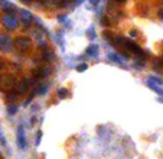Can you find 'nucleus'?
Wrapping results in <instances>:
<instances>
[{
    "instance_id": "1",
    "label": "nucleus",
    "mask_w": 163,
    "mask_h": 159,
    "mask_svg": "<svg viewBox=\"0 0 163 159\" xmlns=\"http://www.w3.org/2000/svg\"><path fill=\"white\" fill-rule=\"evenodd\" d=\"M17 85V80L10 74H4L0 75V90L1 91H13Z\"/></svg>"
},
{
    "instance_id": "2",
    "label": "nucleus",
    "mask_w": 163,
    "mask_h": 159,
    "mask_svg": "<svg viewBox=\"0 0 163 159\" xmlns=\"http://www.w3.org/2000/svg\"><path fill=\"white\" fill-rule=\"evenodd\" d=\"M15 49V39L7 34H0V52L12 54Z\"/></svg>"
},
{
    "instance_id": "3",
    "label": "nucleus",
    "mask_w": 163,
    "mask_h": 159,
    "mask_svg": "<svg viewBox=\"0 0 163 159\" xmlns=\"http://www.w3.org/2000/svg\"><path fill=\"white\" fill-rule=\"evenodd\" d=\"M15 48L20 54H28L32 49V39L29 36H17L15 39Z\"/></svg>"
},
{
    "instance_id": "4",
    "label": "nucleus",
    "mask_w": 163,
    "mask_h": 159,
    "mask_svg": "<svg viewBox=\"0 0 163 159\" xmlns=\"http://www.w3.org/2000/svg\"><path fill=\"white\" fill-rule=\"evenodd\" d=\"M1 25L4 26L7 31H16L17 28H19V19H17L15 15H3L1 16Z\"/></svg>"
},
{
    "instance_id": "5",
    "label": "nucleus",
    "mask_w": 163,
    "mask_h": 159,
    "mask_svg": "<svg viewBox=\"0 0 163 159\" xmlns=\"http://www.w3.org/2000/svg\"><path fill=\"white\" fill-rule=\"evenodd\" d=\"M16 143H17V148L20 151H25L28 148V142H26V130H25L23 125H19L17 126V130H16Z\"/></svg>"
},
{
    "instance_id": "6",
    "label": "nucleus",
    "mask_w": 163,
    "mask_h": 159,
    "mask_svg": "<svg viewBox=\"0 0 163 159\" xmlns=\"http://www.w3.org/2000/svg\"><path fill=\"white\" fill-rule=\"evenodd\" d=\"M33 15L29 12V10H26V9H22L20 10V22H22V26H23L25 29H28V28H31V25L33 23Z\"/></svg>"
},
{
    "instance_id": "7",
    "label": "nucleus",
    "mask_w": 163,
    "mask_h": 159,
    "mask_svg": "<svg viewBox=\"0 0 163 159\" xmlns=\"http://www.w3.org/2000/svg\"><path fill=\"white\" fill-rule=\"evenodd\" d=\"M85 57L92 58V59H97L98 57H100V46H98L97 43L91 42L90 45L87 46V49H85Z\"/></svg>"
},
{
    "instance_id": "8",
    "label": "nucleus",
    "mask_w": 163,
    "mask_h": 159,
    "mask_svg": "<svg viewBox=\"0 0 163 159\" xmlns=\"http://www.w3.org/2000/svg\"><path fill=\"white\" fill-rule=\"evenodd\" d=\"M41 58L42 61H45L46 64H51V62H54L55 59H57V55H55V52L52 49H43L41 52Z\"/></svg>"
},
{
    "instance_id": "9",
    "label": "nucleus",
    "mask_w": 163,
    "mask_h": 159,
    "mask_svg": "<svg viewBox=\"0 0 163 159\" xmlns=\"http://www.w3.org/2000/svg\"><path fill=\"white\" fill-rule=\"evenodd\" d=\"M152 69L157 72V74H163V58L162 57H159V58H155L152 59Z\"/></svg>"
},
{
    "instance_id": "10",
    "label": "nucleus",
    "mask_w": 163,
    "mask_h": 159,
    "mask_svg": "<svg viewBox=\"0 0 163 159\" xmlns=\"http://www.w3.org/2000/svg\"><path fill=\"white\" fill-rule=\"evenodd\" d=\"M48 91H49V88L46 84H38L36 87H33V90L31 93H32L33 96H45Z\"/></svg>"
},
{
    "instance_id": "11",
    "label": "nucleus",
    "mask_w": 163,
    "mask_h": 159,
    "mask_svg": "<svg viewBox=\"0 0 163 159\" xmlns=\"http://www.w3.org/2000/svg\"><path fill=\"white\" fill-rule=\"evenodd\" d=\"M107 58L110 59L111 62H114V64H117V65H121V67H124V59L118 55V54H114V52H108L107 54Z\"/></svg>"
},
{
    "instance_id": "12",
    "label": "nucleus",
    "mask_w": 163,
    "mask_h": 159,
    "mask_svg": "<svg viewBox=\"0 0 163 159\" xmlns=\"http://www.w3.org/2000/svg\"><path fill=\"white\" fill-rule=\"evenodd\" d=\"M146 67H147V58H136L133 61V68L134 69L141 71V69H144Z\"/></svg>"
},
{
    "instance_id": "13",
    "label": "nucleus",
    "mask_w": 163,
    "mask_h": 159,
    "mask_svg": "<svg viewBox=\"0 0 163 159\" xmlns=\"http://www.w3.org/2000/svg\"><path fill=\"white\" fill-rule=\"evenodd\" d=\"M146 85L149 87V88H150V90H152V91H155L156 94H159L160 97H163V88L160 87V85H157V84H155L153 81H150L149 78L146 80Z\"/></svg>"
},
{
    "instance_id": "14",
    "label": "nucleus",
    "mask_w": 163,
    "mask_h": 159,
    "mask_svg": "<svg viewBox=\"0 0 163 159\" xmlns=\"http://www.w3.org/2000/svg\"><path fill=\"white\" fill-rule=\"evenodd\" d=\"M85 35H87V39L90 42H94L95 41V38H97V34H95V28L91 25L87 31H85Z\"/></svg>"
},
{
    "instance_id": "15",
    "label": "nucleus",
    "mask_w": 163,
    "mask_h": 159,
    "mask_svg": "<svg viewBox=\"0 0 163 159\" xmlns=\"http://www.w3.org/2000/svg\"><path fill=\"white\" fill-rule=\"evenodd\" d=\"M57 96L61 100H64L66 97H69V91H68V88H65V87H59V88H57Z\"/></svg>"
},
{
    "instance_id": "16",
    "label": "nucleus",
    "mask_w": 163,
    "mask_h": 159,
    "mask_svg": "<svg viewBox=\"0 0 163 159\" xmlns=\"http://www.w3.org/2000/svg\"><path fill=\"white\" fill-rule=\"evenodd\" d=\"M17 97H19V94H17L15 90L6 93V101H7V103H13V104H15L17 100Z\"/></svg>"
},
{
    "instance_id": "17",
    "label": "nucleus",
    "mask_w": 163,
    "mask_h": 159,
    "mask_svg": "<svg viewBox=\"0 0 163 159\" xmlns=\"http://www.w3.org/2000/svg\"><path fill=\"white\" fill-rule=\"evenodd\" d=\"M114 36H115V35H113L110 31H103V38H104V41L108 42L110 45H111L113 41H114Z\"/></svg>"
},
{
    "instance_id": "18",
    "label": "nucleus",
    "mask_w": 163,
    "mask_h": 159,
    "mask_svg": "<svg viewBox=\"0 0 163 159\" xmlns=\"http://www.w3.org/2000/svg\"><path fill=\"white\" fill-rule=\"evenodd\" d=\"M87 69H88V64H87V62H80V64L75 65V71H77V72H84V71H87Z\"/></svg>"
},
{
    "instance_id": "19",
    "label": "nucleus",
    "mask_w": 163,
    "mask_h": 159,
    "mask_svg": "<svg viewBox=\"0 0 163 159\" xmlns=\"http://www.w3.org/2000/svg\"><path fill=\"white\" fill-rule=\"evenodd\" d=\"M100 22H101L103 28H110V26L113 25V20H110V17H107V16H103Z\"/></svg>"
},
{
    "instance_id": "20",
    "label": "nucleus",
    "mask_w": 163,
    "mask_h": 159,
    "mask_svg": "<svg viewBox=\"0 0 163 159\" xmlns=\"http://www.w3.org/2000/svg\"><path fill=\"white\" fill-rule=\"evenodd\" d=\"M42 136H43V133H42V130H38V132H36V134H35V148H38V146L41 145Z\"/></svg>"
},
{
    "instance_id": "21",
    "label": "nucleus",
    "mask_w": 163,
    "mask_h": 159,
    "mask_svg": "<svg viewBox=\"0 0 163 159\" xmlns=\"http://www.w3.org/2000/svg\"><path fill=\"white\" fill-rule=\"evenodd\" d=\"M17 110H19V107H17L16 104H9L7 106V113L10 116H15L17 113Z\"/></svg>"
},
{
    "instance_id": "22",
    "label": "nucleus",
    "mask_w": 163,
    "mask_h": 159,
    "mask_svg": "<svg viewBox=\"0 0 163 159\" xmlns=\"http://www.w3.org/2000/svg\"><path fill=\"white\" fill-rule=\"evenodd\" d=\"M0 143H1V146L7 151V153H10V151L7 149V142H6V139H4V134H3V132L0 130Z\"/></svg>"
},
{
    "instance_id": "23",
    "label": "nucleus",
    "mask_w": 163,
    "mask_h": 159,
    "mask_svg": "<svg viewBox=\"0 0 163 159\" xmlns=\"http://www.w3.org/2000/svg\"><path fill=\"white\" fill-rule=\"evenodd\" d=\"M33 97H35V96H33L32 93H31V94H29V97H28V99H26V101L23 103V107H28V106H31V104H32Z\"/></svg>"
},
{
    "instance_id": "24",
    "label": "nucleus",
    "mask_w": 163,
    "mask_h": 159,
    "mask_svg": "<svg viewBox=\"0 0 163 159\" xmlns=\"http://www.w3.org/2000/svg\"><path fill=\"white\" fill-rule=\"evenodd\" d=\"M66 19H68L66 15H59V16L57 17V20L59 22V23H66Z\"/></svg>"
},
{
    "instance_id": "25",
    "label": "nucleus",
    "mask_w": 163,
    "mask_h": 159,
    "mask_svg": "<svg viewBox=\"0 0 163 159\" xmlns=\"http://www.w3.org/2000/svg\"><path fill=\"white\" fill-rule=\"evenodd\" d=\"M139 36V32L136 31V29H131L130 31V38H137Z\"/></svg>"
},
{
    "instance_id": "26",
    "label": "nucleus",
    "mask_w": 163,
    "mask_h": 159,
    "mask_svg": "<svg viewBox=\"0 0 163 159\" xmlns=\"http://www.w3.org/2000/svg\"><path fill=\"white\" fill-rule=\"evenodd\" d=\"M36 123H38V117H36V116H32V117H31V126L36 125Z\"/></svg>"
},
{
    "instance_id": "27",
    "label": "nucleus",
    "mask_w": 163,
    "mask_h": 159,
    "mask_svg": "<svg viewBox=\"0 0 163 159\" xmlns=\"http://www.w3.org/2000/svg\"><path fill=\"white\" fill-rule=\"evenodd\" d=\"M157 17H159V19H160V20L163 22V7L159 9V12H157Z\"/></svg>"
},
{
    "instance_id": "28",
    "label": "nucleus",
    "mask_w": 163,
    "mask_h": 159,
    "mask_svg": "<svg viewBox=\"0 0 163 159\" xmlns=\"http://www.w3.org/2000/svg\"><path fill=\"white\" fill-rule=\"evenodd\" d=\"M31 109H32V113H36V111L39 110V104H32Z\"/></svg>"
},
{
    "instance_id": "29",
    "label": "nucleus",
    "mask_w": 163,
    "mask_h": 159,
    "mask_svg": "<svg viewBox=\"0 0 163 159\" xmlns=\"http://www.w3.org/2000/svg\"><path fill=\"white\" fill-rule=\"evenodd\" d=\"M20 1H22L23 4H32L33 3V0H20Z\"/></svg>"
},
{
    "instance_id": "30",
    "label": "nucleus",
    "mask_w": 163,
    "mask_h": 159,
    "mask_svg": "<svg viewBox=\"0 0 163 159\" xmlns=\"http://www.w3.org/2000/svg\"><path fill=\"white\" fill-rule=\"evenodd\" d=\"M84 1H85V0H77V1H75V6H80V4L84 3Z\"/></svg>"
},
{
    "instance_id": "31",
    "label": "nucleus",
    "mask_w": 163,
    "mask_h": 159,
    "mask_svg": "<svg viewBox=\"0 0 163 159\" xmlns=\"http://www.w3.org/2000/svg\"><path fill=\"white\" fill-rule=\"evenodd\" d=\"M3 67H4V62H3V59L0 58V69H3Z\"/></svg>"
},
{
    "instance_id": "32",
    "label": "nucleus",
    "mask_w": 163,
    "mask_h": 159,
    "mask_svg": "<svg viewBox=\"0 0 163 159\" xmlns=\"http://www.w3.org/2000/svg\"><path fill=\"white\" fill-rule=\"evenodd\" d=\"M157 101H159V103H163V97H159V99H157Z\"/></svg>"
},
{
    "instance_id": "33",
    "label": "nucleus",
    "mask_w": 163,
    "mask_h": 159,
    "mask_svg": "<svg viewBox=\"0 0 163 159\" xmlns=\"http://www.w3.org/2000/svg\"><path fill=\"white\" fill-rule=\"evenodd\" d=\"M114 1H117V3H123V1H126V0H114Z\"/></svg>"
},
{
    "instance_id": "34",
    "label": "nucleus",
    "mask_w": 163,
    "mask_h": 159,
    "mask_svg": "<svg viewBox=\"0 0 163 159\" xmlns=\"http://www.w3.org/2000/svg\"><path fill=\"white\" fill-rule=\"evenodd\" d=\"M0 159H3V158H1V156H0Z\"/></svg>"
}]
</instances>
